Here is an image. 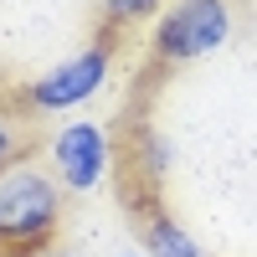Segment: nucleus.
Returning a JSON list of instances; mask_svg holds the SVG:
<instances>
[{
	"mask_svg": "<svg viewBox=\"0 0 257 257\" xmlns=\"http://www.w3.org/2000/svg\"><path fill=\"white\" fill-rule=\"evenodd\" d=\"M62 190L41 165H16L0 175V257H41L62 231Z\"/></svg>",
	"mask_w": 257,
	"mask_h": 257,
	"instance_id": "f257e3e1",
	"label": "nucleus"
},
{
	"mask_svg": "<svg viewBox=\"0 0 257 257\" xmlns=\"http://www.w3.org/2000/svg\"><path fill=\"white\" fill-rule=\"evenodd\" d=\"M144 257H206V247L190 237L175 216L155 211V216L144 221Z\"/></svg>",
	"mask_w": 257,
	"mask_h": 257,
	"instance_id": "39448f33",
	"label": "nucleus"
},
{
	"mask_svg": "<svg viewBox=\"0 0 257 257\" xmlns=\"http://www.w3.org/2000/svg\"><path fill=\"white\" fill-rule=\"evenodd\" d=\"M170 6V0H103V31H123V26H139V21H149L155 16L160 21V11Z\"/></svg>",
	"mask_w": 257,
	"mask_h": 257,
	"instance_id": "423d86ee",
	"label": "nucleus"
},
{
	"mask_svg": "<svg viewBox=\"0 0 257 257\" xmlns=\"http://www.w3.org/2000/svg\"><path fill=\"white\" fill-rule=\"evenodd\" d=\"M47 160H52V175L62 180V190L72 196H88L108 180V165H113V139L108 128L93 123V118H67L52 128L47 139Z\"/></svg>",
	"mask_w": 257,
	"mask_h": 257,
	"instance_id": "20e7f679",
	"label": "nucleus"
},
{
	"mask_svg": "<svg viewBox=\"0 0 257 257\" xmlns=\"http://www.w3.org/2000/svg\"><path fill=\"white\" fill-rule=\"evenodd\" d=\"M108 72H113V31H103L98 41L77 47L72 57H62L57 67H47L36 82H26V88H21V113H31V118L77 113L88 98L103 93Z\"/></svg>",
	"mask_w": 257,
	"mask_h": 257,
	"instance_id": "f03ea898",
	"label": "nucleus"
},
{
	"mask_svg": "<svg viewBox=\"0 0 257 257\" xmlns=\"http://www.w3.org/2000/svg\"><path fill=\"white\" fill-rule=\"evenodd\" d=\"M26 165V118L16 108H0V175Z\"/></svg>",
	"mask_w": 257,
	"mask_h": 257,
	"instance_id": "0eeeda50",
	"label": "nucleus"
},
{
	"mask_svg": "<svg viewBox=\"0 0 257 257\" xmlns=\"http://www.w3.org/2000/svg\"><path fill=\"white\" fill-rule=\"evenodd\" d=\"M41 257H72V252H41Z\"/></svg>",
	"mask_w": 257,
	"mask_h": 257,
	"instance_id": "1a4fd4ad",
	"label": "nucleus"
},
{
	"mask_svg": "<svg viewBox=\"0 0 257 257\" xmlns=\"http://www.w3.org/2000/svg\"><path fill=\"white\" fill-rule=\"evenodd\" d=\"M134 170H139V180H144L149 190L165 180V139L155 134V128L134 134Z\"/></svg>",
	"mask_w": 257,
	"mask_h": 257,
	"instance_id": "6e6552de",
	"label": "nucleus"
},
{
	"mask_svg": "<svg viewBox=\"0 0 257 257\" xmlns=\"http://www.w3.org/2000/svg\"><path fill=\"white\" fill-rule=\"evenodd\" d=\"M123 257H144V252H123Z\"/></svg>",
	"mask_w": 257,
	"mask_h": 257,
	"instance_id": "9d476101",
	"label": "nucleus"
},
{
	"mask_svg": "<svg viewBox=\"0 0 257 257\" xmlns=\"http://www.w3.org/2000/svg\"><path fill=\"white\" fill-rule=\"evenodd\" d=\"M237 11L231 0H170L155 21V62L165 67H185L231 41Z\"/></svg>",
	"mask_w": 257,
	"mask_h": 257,
	"instance_id": "7ed1b4c3",
	"label": "nucleus"
}]
</instances>
